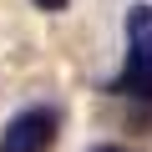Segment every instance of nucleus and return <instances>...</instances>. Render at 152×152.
I'll return each mask as SVG.
<instances>
[{
  "instance_id": "nucleus-4",
  "label": "nucleus",
  "mask_w": 152,
  "mask_h": 152,
  "mask_svg": "<svg viewBox=\"0 0 152 152\" xmlns=\"http://www.w3.org/2000/svg\"><path fill=\"white\" fill-rule=\"evenodd\" d=\"M91 152H132V147H91Z\"/></svg>"
},
{
  "instance_id": "nucleus-2",
  "label": "nucleus",
  "mask_w": 152,
  "mask_h": 152,
  "mask_svg": "<svg viewBox=\"0 0 152 152\" xmlns=\"http://www.w3.org/2000/svg\"><path fill=\"white\" fill-rule=\"evenodd\" d=\"M51 142H56V112L51 107H26L0 132V152H46Z\"/></svg>"
},
{
  "instance_id": "nucleus-3",
  "label": "nucleus",
  "mask_w": 152,
  "mask_h": 152,
  "mask_svg": "<svg viewBox=\"0 0 152 152\" xmlns=\"http://www.w3.org/2000/svg\"><path fill=\"white\" fill-rule=\"evenodd\" d=\"M41 10H66V0H36Z\"/></svg>"
},
{
  "instance_id": "nucleus-1",
  "label": "nucleus",
  "mask_w": 152,
  "mask_h": 152,
  "mask_svg": "<svg viewBox=\"0 0 152 152\" xmlns=\"http://www.w3.org/2000/svg\"><path fill=\"white\" fill-rule=\"evenodd\" d=\"M117 96H152V5L127 10V66L112 81Z\"/></svg>"
}]
</instances>
